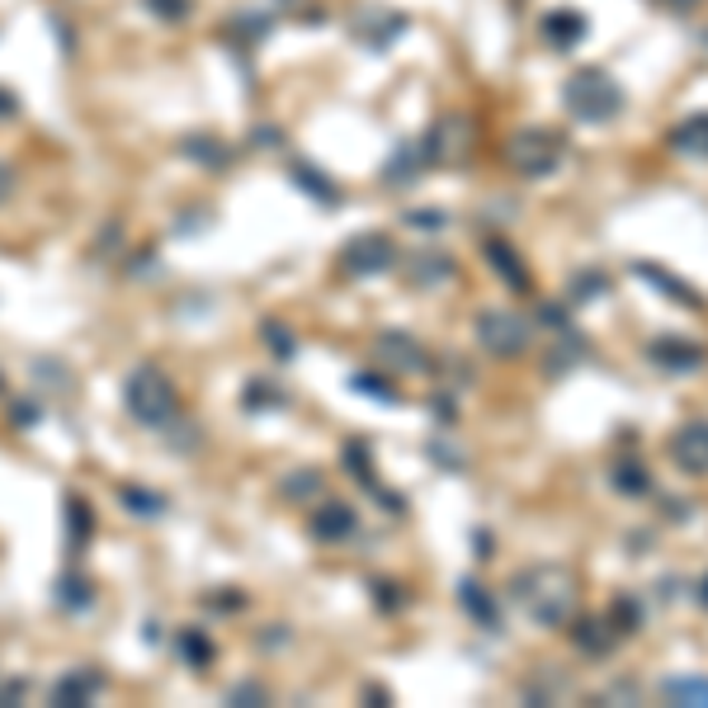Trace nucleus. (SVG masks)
Wrapping results in <instances>:
<instances>
[{"mask_svg": "<svg viewBox=\"0 0 708 708\" xmlns=\"http://www.w3.org/2000/svg\"><path fill=\"white\" fill-rule=\"evenodd\" d=\"M52 600H57V609H67V614H81V609L95 604V586L81 572H62V577H57V596Z\"/></svg>", "mask_w": 708, "mask_h": 708, "instance_id": "nucleus-16", "label": "nucleus"}, {"mask_svg": "<svg viewBox=\"0 0 708 708\" xmlns=\"http://www.w3.org/2000/svg\"><path fill=\"white\" fill-rule=\"evenodd\" d=\"M180 156H189V161H204V166H227L232 161V151L218 142V137H208V132H189L185 142H180Z\"/></svg>", "mask_w": 708, "mask_h": 708, "instance_id": "nucleus-21", "label": "nucleus"}, {"mask_svg": "<svg viewBox=\"0 0 708 708\" xmlns=\"http://www.w3.org/2000/svg\"><path fill=\"white\" fill-rule=\"evenodd\" d=\"M373 354H378V364L397 368V373H425L430 368V354L421 350V341L402 336V331H383V336L373 341Z\"/></svg>", "mask_w": 708, "mask_h": 708, "instance_id": "nucleus-9", "label": "nucleus"}, {"mask_svg": "<svg viewBox=\"0 0 708 708\" xmlns=\"http://www.w3.org/2000/svg\"><path fill=\"white\" fill-rule=\"evenodd\" d=\"M354 510L350 505H341V501H326L317 515H312V539L317 543H345L350 534H354Z\"/></svg>", "mask_w": 708, "mask_h": 708, "instance_id": "nucleus-11", "label": "nucleus"}, {"mask_svg": "<svg viewBox=\"0 0 708 708\" xmlns=\"http://www.w3.org/2000/svg\"><path fill=\"white\" fill-rule=\"evenodd\" d=\"M661 695L671 704H708V680L704 676H680V680H666Z\"/></svg>", "mask_w": 708, "mask_h": 708, "instance_id": "nucleus-22", "label": "nucleus"}, {"mask_svg": "<svg viewBox=\"0 0 708 708\" xmlns=\"http://www.w3.org/2000/svg\"><path fill=\"white\" fill-rule=\"evenodd\" d=\"M19 114V100H14V90L0 86V118H14Z\"/></svg>", "mask_w": 708, "mask_h": 708, "instance_id": "nucleus-37", "label": "nucleus"}, {"mask_svg": "<svg viewBox=\"0 0 708 708\" xmlns=\"http://www.w3.org/2000/svg\"><path fill=\"white\" fill-rule=\"evenodd\" d=\"M142 6H147L156 19H166V24H180V19L189 14V0H142Z\"/></svg>", "mask_w": 708, "mask_h": 708, "instance_id": "nucleus-30", "label": "nucleus"}, {"mask_svg": "<svg viewBox=\"0 0 708 708\" xmlns=\"http://www.w3.org/2000/svg\"><path fill=\"white\" fill-rule=\"evenodd\" d=\"M38 416H43V411H38V402L33 397H19L14 406H10V421L24 430V425H38Z\"/></svg>", "mask_w": 708, "mask_h": 708, "instance_id": "nucleus-35", "label": "nucleus"}, {"mask_svg": "<svg viewBox=\"0 0 708 708\" xmlns=\"http://www.w3.org/2000/svg\"><path fill=\"white\" fill-rule=\"evenodd\" d=\"M704 48H708V33H704Z\"/></svg>", "mask_w": 708, "mask_h": 708, "instance_id": "nucleus-40", "label": "nucleus"}, {"mask_svg": "<svg viewBox=\"0 0 708 708\" xmlns=\"http://www.w3.org/2000/svg\"><path fill=\"white\" fill-rule=\"evenodd\" d=\"M486 260L496 265V269H501L515 288H529V269L515 260V255H510V246H505V242H491V246H486Z\"/></svg>", "mask_w": 708, "mask_h": 708, "instance_id": "nucleus-23", "label": "nucleus"}, {"mask_svg": "<svg viewBox=\"0 0 708 708\" xmlns=\"http://www.w3.org/2000/svg\"><path fill=\"white\" fill-rule=\"evenodd\" d=\"M562 100H567V114L581 118V124H609V118L623 114V86L604 67H581L567 76Z\"/></svg>", "mask_w": 708, "mask_h": 708, "instance_id": "nucleus-3", "label": "nucleus"}, {"mask_svg": "<svg viewBox=\"0 0 708 708\" xmlns=\"http://www.w3.org/2000/svg\"><path fill=\"white\" fill-rule=\"evenodd\" d=\"M124 411L147 425V430H166L175 416H180V392H175L170 373L156 364H137L124 378Z\"/></svg>", "mask_w": 708, "mask_h": 708, "instance_id": "nucleus-2", "label": "nucleus"}, {"mask_svg": "<svg viewBox=\"0 0 708 708\" xmlns=\"http://www.w3.org/2000/svg\"><path fill=\"white\" fill-rule=\"evenodd\" d=\"M227 704H265V685H255V680L232 685V690H227Z\"/></svg>", "mask_w": 708, "mask_h": 708, "instance_id": "nucleus-34", "label": "nucleus"}, {"mask_svg": "<svg viewBox=\"0 0 708 708\" xmlns=\"http://www.w3.org/2000/svg\"><path fill=\"white\" fill-rule=\"evenodd\" d=\"M175 652H180V661L194 666V671H208L213 657H218V647H213V638L204 633V628H180V633H175Z\"/></svg>", "mask_w": 708, "mask_h": 708, "instance_id": "nucleus-15", "label": "nucleus"}, {"mask_svg": "<svg viewBox=\"0 0 708 708\" xmlns=\"http://www.w3.org/2000/svg\"><path fill=\"white\" fill-rule=\"evenodd\" d=\"M288 180L298 185L303 194H312V199H317V204H341V189L331 185L317 166H307V161H288Z\"/></svg>", "mask_w": 708, "mask_h": 708, "instance_id": "nucleus-17", "label": "nucleus"}, {"mask_svg": "<svg viewBox=\"0 0 708 708\" xmlns=\"http://www.w3.org/2000/svg\"><path fill=\"white\" fill-rule=\"evenodd\" d=\"M242 397H246V411H269V406H284V402H288L284 392L274 387V383H265V378L246 383V392H242Z\"/></svg>", "mask_w": 708, "mask_h": 708, "instance_id": "nucleus-26", "label": "nucleus"}, {"mask_svg": "<svg viewBox=\"0 0 708 708\" xmlns=\"http://www.w3.org/2000/svg\"><path fill=\"white\" fill-rule=\"evenodd\" d=\"M118 505L128 510V515L137 520H156V515H166L170 501L161 496V491H151V486H118Z\"/></svg>", "mask_w": 708, "mask_h": 708, "instance_id": "nucleus-18", "label": "nucleus"}, {"mask_svg": "<svg viewBox=\"0 0 708 708\" xmlns=\"http://www.w3.org/2000/svg\"><path fill=\"white\" fill-rule=\"evenodd\" d=\"M671 463L685 472V478H708V421H690V425L676 430Z\"/></svg>", "mask_w": 708, "mask_h": 708, "instance_id": "nucleus-7", "label": "nucleus"}, {"mask_svg": "<svg viewBox=\"0 0 708 708\" xmlns=\"http://www.w3.org/2000/svg\"><path fill=\"white\" fill-rule=\"evenodd\" d=\"M62 510H67V553L81 558V548H86L90 534H95V510H90V501L81 496V491H71Z\"/></svg>", "mask_w": 708, "mask_h": 708, "instance_id": "nucleus-12", "label": "nucleus"}, {"mask_svg": "<svg viewBox=\"0 0 708 708\" xmlns=\"http://www.w3.org/2000/svg\"><path fill=\"white\" fill-rule=\"evenodd\" d=\"M406 227H421V232H444V227H449V213H440V208H416V213H406Z\"/></svg>", "mask_w": 708, "mask_h": 708, "instance_id": "nucleus-31", "label": "nucleus"}, {"mask_svg": "<svg viewBox=\"0 0 708 708\" xmlns=\"http://www.w3.org/2000/svg\"><path fill=\"white\" fill-rule=\"evenodd\" d=\"M638 604L633 600H614V614H609V623L619 628V633H638Z\"/></svg>", "mask_w": 708, "mask_h": 708, "instance_id": "nucleus-32", "label": "nucleus"}, {"mask_svg": "<svg viewBox=\"0 0 708 708\" xmlns=\"http://www.w3.org/2000/svg\"><path fill=\"white\" fill-rule=\"evenodd\" d=\"M699 600H704V604H708V577H704V596H699Z\"/></svg>", "mask_w": 708, "mask_h": 708, "instance_id": "nucleus-38", "label": "nucleus"}, {"mask_svg": "<svg viewBox=\"0 0 708 708\" xmlns=\"http://www.w3.org/2000/svg\"><path fill=\"white\" fill-rule=\"evenodd\" d=\"M472 331H478V345H482L486 354H501V360H515V354L529 350V322L520 317V312H510V307H486V312H478Z\"/></svg>", "mask_w": 708, "mask_h": 708, "instance_id": "nucleus-5", "label": "nucleus"}, {"mask_svg": "<svg viewBox=\"0 0 708 708\" xmlns=\"http://www.w3.org/2000/svg\"><path fill=\"white\" fill-rule=\"evenodd\" d=\"M406 274H411V279H416L421 288H435L440 279H449V274H454V260H449L444 250H421V255H411V260H406Z\"/></svg>", "mask_w": 708, "mask_h": 708, "instance_id": "nucleus-19", "label": "nucleus"}, {"mask_svg": "<svg viewBox=\"0 0 708 708\" xmlns=\"http://www.w3.org/2000/svg\"><path fill=\"white\" fill-rule=\"evenodd\" d=\"M0 387H6V383H0Z\"/></svg>", "mask_w": 708, "mask_h": 708, "instance_id": "nucleus-41", "label": "nucleus"}, {"mask_svg": "<svg viewBox=\"0 0 708 708\" xmlns=\"http://www.w3.org/2000/svg\"><path fill=\"white\" fill-rule=\"evenodd\" d=\"M10 194H14V170H10L6 161H0V204H6Z\"/></svg>", "mask_w": 708, "mask_h": 708, "instance_id": "nucleus-36", "label": "nucleus"}, {"mask_svg": "<svg viewBox=\"0 0 708 708\" xmlns=\"http://www.w3.org/2000/svg\"><path fill=\"white\" fill-rule=\"evenodd\" d=\"M265 341L274 345V354H279V360H293V354H298V345L288 341V331H284L279 322H265Z\"/></svg>", "mask_w": 708, "mask_h": 708, "instance_id": "nucleus-33", "label": "nucleus"}, {"mask_svg": "<svg viewBox=\"0 0 708 708\" xmlns=\"http://www.w3.org/2000/svg\"><path fill=\"white\" fill-rule=\"evenodd\" d=\"M638 274H642V279H657L666 298H676V303H685V307H699V298H695V293L685 288L680 279H671V274H661L657 265H638Z\"/></svg>", "mask_w": 708, "mask_h": 708, "instance_id": "nucleus-25", "label": "nucleus"}, {"mask_svg": "<svg viewBox=\"0 0 708 708\" xmlns=\"http://www.w3.org/2000/svg\"><path fill=\"white\" fill-rule=\"evenodd\" d=\"M392 265H397V250H392V242L383 232L350 236V242L341 246V255H336V269L345 274V279H373V274H387Z\"/></svg>", "mask_w": 708, "mask_h": 708, "instance_id": "nucleus-6", "label": "nucleus"}, {"mask_svg": "<svg viewBox=\"0 0 708 708\" xmlns=\"http://www.w3.org/2000/svg\"><path fill=\"white\" fill-rule=\"evenodd\" d=\"M105 690V676L95 671V666H71V671L52 685V704H62V708H86L95 704V695Z\"/></svg>", "mask_w": 708, "mask_h": 708, "instance_id": "nucleus-10", "label": "nucleus"}, {"mask_svg": "<svg viewBox=\"0 0 708 708\" xmlns=\"http://www.w3.org/2000/svg\"><path fill=\"white\" fill-rule=\"evenodd\" d=\"M671 6H695V0H671Z\"/></svg>", "mask_w": 708, "mask_h": 708, "instance_id": "nucleus-39", "label": "nucleus"}, {"mask_svg": "<svg viewBox=\"0 0 708 708\" xmlns=\"http://www.w3.org/2000/svg\"><path fill=\"white\" fill-rule=\"evenodd\" d=\"M614 486L623 491V496H647V491H652V478H647L642 463H619L614 468Z\"/></svg>", "mask_w": 708, "mask_h": 708, "instance_id": "nucleus-24", "label": "nucleus"}, {"mask_svg": "<svg viewBox=\"0 0 708 708\" xmlns=\"http://www.w3.org/2000/svg\"><path fill=\"white\" fill-rule=\"evenodd\" d=\"M543 38H548V43H553L558 52H572L581 38H586V14H577V10L543 14Z\"/></svg>", "mask_w": 708, "mask_h": 708, "instance_id": "nucleus-13", "label": "nucleus"}, {"mask_svg": "<svg viewBox=\"0 0 708 708\" xmlns=\"http://www.w3.org/2000/svg\"><path fill=\"white\" fill-rule=\"evenodd\" d=\"M647 354H652V364L666 373H699L708 364V350L699 341H685V336H657Z\"/></svg>", "mask_w": 708, "mask_h": 708, "instance_id": "nucleus-8", "label": "nucleus"}, {"mask_svg": "<svg viewBox=\"0 0 708 708\" xmlns=\"http://www.w3.org/2000/svg\"><path fill=\"white\" fill-rule=\"evenodd\" d=\"M459 600H463V609H468V619H472V623H482V628H501L496 600L486 596V586H478V581H463V586H459Z\"/></svg>", "mask_w": 708, "mask_h": 708, "instance_id": "nucleus-20", "label": "nucleus"}, {"mask_svg": "<svg viewBox=\"0 0 708 708\" xmlns=\"http://www.w3.org/2000/svg\"><path fill=\"white\" fill-rule=\"evenodd\" d=\"M562 156H567V137L553 128H524L510 137V147H505L510 170L524 175V180H548V175L562 166Z\"/></svg>", "mask_w": 708, "mask_h": 708, "instance_id": "nucleus-4", "label": "nucleus"}, {"mask_svg": "<svg viewBox=\"0 0 708 708\" xmlns=\"http://www.w3.org/2000/svg\"><path fill=\"white\" fill-rule=\"evenodd\" d=\"M510 596H515V604L539 628H562V623H572L581 590H577L572 567L534 562V567H524V572H515V581H510Z\"/></svg>", "mask_w": 708, "mask_h": 708, "instance_id": "nucleus-1", "label": "nucleus"}, {"mask_svg": "<svg viewBox=\"0 0 708 708\" xmlns=\"http://www.w3.org/2000/svg\"><path fill=\"white\" fill-rule=\"evenodd\" d=\"M350 387H354V392H373V397H383V402H397V392H392V383H383L378 373H354Z\"/></svg>", "mask_w": 708, "mask_h": 708, "instance_id": "nucleus-29", "label": "nucleus"}, {"mask_svg": "<svg viewBox=\"0 0 708 708\" xmlns=\"http://www.w3.org/2000/svg\"><path fill=\"white\" fill-rule=\"evenodd\" d=\"M609 293V279L604 274H577V284H572V298L586 303V298H604Z\"/></svg>", "mask_w": 708, "mask_h": 708, "instance_id": "nucleus-28", "label": "nucleus"}, {"mask_svg": "<svg viewBox=\"0 0 708 708\" xmlns=\"http://www.w3.org/2000/svg\"><path fill=\"white\" fill-rule=\"evenodd\" d=\"M317 491H322L317 472H288V482H284V496L288 501H307V496H317Z\"/></svg>", "mask_w": 708, "mask_h": 708, "instance_id": "nucleus-27", "label": "nucleus"}, {"mask_svg": "<svg viewBox=\"0 0 708 708\" xmlns=\"http://www.w3.org/2000/svg\"><path fill=\"white\" fill-rule=\"evenodd\" d=\"M666 137H671V151H680V156H699V161H708V114L680 118V124L666 132Z\"/></svg>", "mask_w": 708, "mask_h": 708, "instance_id": "nucleus-14", "label": "nucleus"}]
</instances>
